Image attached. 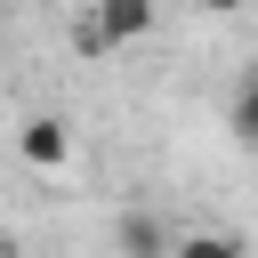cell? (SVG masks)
<instances>
[{
	"label": "cell",
	"instance_id": "7",
	"mask_svg": "<svg viewBox=\"0 0 258 258\" xmlns=\"http://www.w3.org/2000/svg\"><path fill=\"white\" fill-rule=\"evenodd\" d=\"M194 8H210V16H234V8H242V0H194Z\"/></svg>",
	"mask_w": 258,
	"mask_h": 258
},
{
	"label": "cell",
	"instance_id": "5",
	"mask_svg": "<svg viewBox=\"0 0 258 258\" xmlns=\"http://www.w3.org/2000/svg\"><path fill=\"white\" fill-rule=\"evenodd\" d=\"M234 137L258 145V64H250V81H242V97H234Z\"/></svg>",
	"mask_w": 258,
	"mask_h": 258
},
{
	"label": "cell",
	"instance_id": "6",
	"mask_svg": "<svg viewBox=\"0 0 258 258\" xmlns=\"http://www.w3.org/2000/svg\"><path fill=\"white\" fill-rule=\"evenodd\" d=\"M73 48H81V56H113V40H105L97 16H89V0H81V16H73Z\"/></svg>",
	"mask_w": 258,
	"mask_h": 258
},
{
	"label": "cell",
	"instance_id": "8",
	"mask_svg": "<svg viewBox=\"0 0 258 258\" xmlns=\"http://www.w3.org/2000/svg\"><path fill=\"white\" fill-rule=\"evenodd\" d=\"M0 258H24V250H16V242H8V234H0Z\"/></svg>",
	"mask_w": 258,
	"mask_h": 258
},
{
	"label": "cell",
	"instance_id": "1",
	"mask_svg": "<svg viewBox=\"0 0 258 258\" xmlns=\"http://www.w3.org/2000/svg\"><path fill=\"white\" fill-rule=\"evenodd\" d=\"M16 153H24L32 169H64V161H73V129H64L56 113H32V121L16 129Z\"/></svg>",
	"mask_w": 258,
	"mask_h": 258
},
{
	"label": "cell",
	"instance_id": "3",
	"mask_svg": "<svg viewBox=\"0 0 258 258\" xmlns=\"http://www.w3.org/2000/svg\"><path fill=\"white\" fill-rule=\"evenodd\" d=\"M177 242L161 234V218H145V210H129L121 218V258H169Z\"/></svg>",
	"mask_w": 258,
	"mask_h": 258
},
{
	"label": "cell",
	"instance_id": "2",
	"mask_svg": "<svg viewBox=\"0 0 258 258\" xmlns=\"http://www.w3.org/2000/svg\"><path fill=\"white\" fill-rule=\"evenodd\" d=\"M89 16H97V32H105L113 48H129V40H145V32H153V16H161V8H153V0H89Z\"/></svg>",
	"mask_w": 258,
	"mask_h": 258
},
{
	"label": "cell",
	"instance_id": "4",
	"mask_svg": "<svg viewBox=\"0 0 258 258\" xmlns=\"http://www.w3.org/2000/svg\"><path fill=\"white\" fill-rule=\"evenodd\" d=\"M169 258H250V242L242 234H226V226H194V234H177V250Z\"/></svg>",
	"mask_w": 258,
	"mask_h": 258
}]
</instances>
